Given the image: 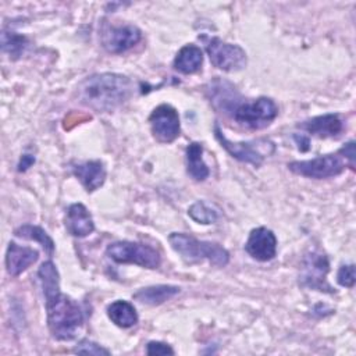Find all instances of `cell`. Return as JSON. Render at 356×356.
I'll use <instances>...</instances> for the list:
<instances>
[{
    "instance_id": "7402d4cb",
    "label": "cell",
    "mask_w": 356,
    "mask_h": 356,
    "mask_svg": "<svg viewBox=\"0 0 356 356\" xmlns=\"http://www.w3.org/2000/svg\"><path fill=\"white\" fill-rule=\"evenodd\" d=\"M14 234L18 238H24V239H29V241H36L42 245V248L44 249V252L51 256L54 253V242L50 238V235L40 227L38 225H32V224H24L21 227H18Z\"/></svg>"
},
{
    "instance_id": "52a82bcc",
    "label": "cell",
    "mask_w": 356,
    "mask_h": 356,
    "mask_svg": "<svg viewBox=\"0 0 356 356\" xmlns=\"http://www.w3.org/2000/svg\"><path fill=\"white\" fill-rule=\"evenodd\" d=\"M328 271L330 264L327 256L318 250H312L302 260L299 284L309 289L332 293L334 289L327 282Z\"/></svg>"
},
{
    "instance_id": "603a6c76",
    "label": "cell",
    "mask_w": 356,
    "mask_h": 356,
    "mask_svg": "<svg viewBox=\"0 0 356 356\" xmlns=\"http://www.w3.org/2000/svg\"><path fill=\"white\" fill-rule=\"evenodd\" d=\"M26 44H28V40H26L25 36L18 35L15 32L3 31V33H1V49L11 58H18L24 53Z\"/></svg>"
},
{
    "instance_id": "f546056e",
    "label": "cell",
    "mask_w": 356,
    "mask_h": 356,
    "mask_svg": "<svg viewBox=\"0 0 356 356\" xmlns=\"http://www.w3.org/2000/svg\"><path fill=\"white\" fill-rule=\"evenodd\" d=\"M35 163V157L31 154H24L18 163V171H26Z\"/></svg>"
},
{
    "instance_id": "9a60e30c",
    "label": "cell",
    "mask_w": 356,
    "mask_h": 356,
    "mask_svg": "<svg viewBox=\"0 0 356 356\" xmlns=\"http://www.w3.org/2000/svg\"><path fill=\"white\" fill-rule=\"evenodd\" d=\"M67 231L76 238H83L95 231V222L89 210L82 203H74L65 214Z\"/></svg>"
},
{
    "instance_id": "9c48e42d",
    "label": "cell",
    "mask_w": 356,
    "mask_h": 356,
    "mask_svg": "<svg viewBox=\"0 0 356 356\" xmlns=\"http://www.w3.org/2000/svg\"><path fill=\"white\" fill-rule=\"evenodd\" d=\"M152 134L157 142L171 143L179 135V115L170 104L157 106L149 115Z\"/></svg>"
},
{
    "instance_id": "277c9868",
    "label": "cell",
    "mask_w": 356,
    "mask_h": 356,
    "mask_svg": "<svg viewBox=\"0 0 356 356\" xmlns=\"http://www.w3.org/2000/svg\"><path fill=\"white\" fill-rule=\"evenodd\" d=\"M106 254L120 264H136L145 268H157L161 264L160 253L145 243L117 241L107 246Z\"/></svg>"
},
{
    "instance_id": "8fae6325",
    "label": "cell",
    "mask_w": 356,
    "mask_h": 356,
    "mask_svg": "<svg viewBox=\"0 0 356 356\" xmlns=\"http://www.w3.org/2000/svg\"><path fill=\"white\" fill-rule=\"evenodd\" d=\"M142 39V32L135 25H107L102 32L103 47L113 54H120L135 44Z\"/></svg>"
},
{
    "instance_id": "5bb4252c",
    "label": "cell",
    "mask_w": 356,
    "mask_h": 356,
    "mask_svg": "<svg viewBox=\"0 0 356 356\" xmlns=\"http://www.w3.org/2000/svg\"><path fill=\"white\" fill-rule=\"evenodd\" d=\"M38 257L39 253L36 249L10 242L6 253V270L11 277H18L22 271L32 266Z\"/></svg>"
},
{
    "instance_id": "ac0fdd59",
    "label": "cell",
    "mask_w": 356,
    "mask_h": 356,
    "mask_svg": "<svg viewBox=\"0 0 356 356\" xmlns=\"http://www.w3.org/2000/svg\"><path fill=\"white\" fill-rule=\"evenodd\" d=\"M179 286L175 285H152L138 289L132 298L140 303L156 306L172 299L179 293Z\"/></svg>"
},
{
    "instance_id": "6da1fadb",
    "label": "cell",
    "mask_w": 356,
    "mask_h": 356,
    "mask_svg": "<svg viewBox=\"0 0 356 356\" xmlns=\"http://www.w3.org/2000/svg\"><path fill=\"white\" fill-rule=\"evenodd\" d=\"M132 93V81L115 72L93 74L76 86L78 100L97 113L114 111L128 102Z\"/></svg>"
},
{
    "instance_id": "8992f818",
    "label": "cell",
    "mask_w": 356,
    "mask_h": 356,
    "mask_svg": "<svg viewBox=\"0 0 356 356\" xmlns=\"http://www.w3.org/2000/svg\"><path fill=\"white\" fill-rule=\"evenodd\" d=\"M346 167V160L342 153L338 150L337 153L324 154L314 157L312 160H302V161H291L288 168L302 177L323 179L339 175Z\"/></svg>"
},
{
    "instance_id": "2e32d148",
    "label": "cell",
    "mask_w": 356,
    "mask_h": 356,
    "mask_svg": "<svg viewBox=\"0 0 356 356\" xmlns=\"http://www.w3.org/2000/svg\"><path fill=\"white\" fill-rule=\"evenodd\" d=\"M298 128L318 138H331L342 132L343 122L338 114H324L298 124Z\"/></svg>"
},
{
    "instance_id": "7a4b0ae2",
    "label": "cell",
    "mask_w": 356,
    "mask_h": 356,
    "mask_svg": "<svg viewBox=\"0 0 356 356\" xmlns=\"http://www.w3.org/2000/svg\"><path fill=\"white\" fill-rule=\"evenodd\" d=\"M47 314V327L58 341H71L83 323V314L76 302L61 293L60 286L43 292Z\"/></svg>"
},
{
    "instance_id": "3957f363",
    "label": "cell",
    "mask_w": 356,
    "mask_h": 356,
    "mask_svg": "<svg viewBox=\"0 0 356 356\" xmlns=\"http://www.w3.org/2000/svg\"><path fill=\"white\" fill-rule=\"evenodd\" d=\"M168 242L186 263L209 261L216 267H225L229 263V253L216 242L199 241L182 232L170 234Z\"/></svg>"
},
{
    "instance_id": "f1b7e54d",
    "label": "cell",
    "mask_w": 356,
    "mask_h": 356,
    "mask_svg": "<svg viewBox=\"0 0 356 356\" xmlns=\"http://www.w3.org/2000/svg\"><path fill=\"white\" fill-rule=\"evenodd\" d=\"M293 139L299 147L300 152H306L310 147V139L305 135H293Z\"/></svg>"
},
{
    "instance_id": "44dd1931",
    "label": "cell",
    "mask_w": 356,
    "mask_h": 356,
    "mask_svg": "<svg viewBox=\"0 0 356 356\" xmlns=\"http://www.w3.org/2000/svg\"><path fill=\"white\" fill-rule=\"evenodd\" d=\"M108 318L121 328H129L138 323V313L127 300H114L107 306Z\"/></svg>"
},
{
    "instance_id": "cb8c5ba5",
    "label": "cell",
    "mask_w": 356,
    "mask_h": 356,
    "mask_svg": "<svg viewBox=\"0 0 356 356\" xmlns=\"http://www.w3.org/2000/svg\"><path fill=\"white\" fill-rule=\"evenodd\" d=\"M189 217L199 222V224H213L217 221L218 214L216 210H213L211 207H209L203 200H197L195 202L189 210H188Z\"/></svg>"
},
{
    "instance_id": "5b68a950",
    "label": "cell",
    "mask_w": 356,
    "mask_h": 356,
    "mask_svg": "<svg viewBox=\"0 0 356 356\" xmlns=\"http://www.w3.org/2000/svg\"><path fill=\"white\" fill-rule=\"evenodd\" d=\"M278 114V107L275 102L270 97H259L250 102L239 103L234 111V120L248 128L260 129L267 127Z\"/></svg>"
},
{
    "instance_id": "7c38bea8",
    "label": "cell",
    "mask_w": 356,
    "mask_h": 356,
    "mask_svg": "<svg viewBox=\"0 0 356 356\" xmlns=\"http://www.w3.org/2000/svg\"><path fill=\"white\" fill-rule=\"evenodd\" d=\"M245 250L257 261H268L277 254V238L271 229L257 227L250 231Z\"/></svg>"
},
{
    "instance_id": "d4e9b609",
    "label": "cell",
    "mask_w": 356,
    "mask_h": 356,
    "mask_svg": "<svg viewBox=\"0 0 356 356\" xmlns=\"http://www.w3.org/2000/svg\"><path fill=\"white\" fill-rule=\"evenodd\" d=\"M75 353H82V355H110V350L100 346L99 343L89 341V339H82L75 348Z\"/></svg>"
},
{
    "instance_id": "484cf974",
    "label": "cell",
    "mask_w": 356,
    "mask_h": 356,
    "mask_svg": "<svg viewBox=\"0 0 356 356\" xmlns=\"http://www.w3.org/2000/svg\"><path fill=\"white\" fill-rule=\"evenodd\" d=\"M337 282L341 286L352 288L355 285V266L353 264H345L341 266L337 274Z\"/></svg>"
},
{
    "instance_id": "ba28073f",
    "label": "cell",
    "mask_w": 356,
    "mask_h": 356,
    "mask_svg": "<svg viewBox=\"0 0 356 356\" xmlns=\"http://www.w3.org/2000/svg\"><path fill=\"white\" fill-rule=\"evenodd\" d=\"M206 50L211 64L227 72L239 71L248 63L246 53L241 46L222 42L220 38H211L206 44Z\"/></svg>"
},
{
    "instance_id": "4316f807",
    "label": "cell",
    "mask_w": 356,
    "mask_h": 356,
    "mask_svg": "<svg viewBox=\"0 0 356 356\" xmlns=\"http://www.w3.org/2000/svg\"><path fill=\"white\" fill-rule=\"evenodd\" d=\"M147 355H174V349L164 342L160 341H150L146 346Z\"/></svg>"
},
{
    "instance_id": "ffe728a7",
    "label": "cell",
    "mask_w": 356,
    "mask_h": 356,
    "mask_svg": "<svg viewBox=\"0 0 356 356\" xmlns=\"http://www.w3.org/2000/svg\"><path fill=\"white\" fill-rule=\"evenodd\" d=\"M186 172L195 181H204L210 171L206 163L203 161V146L197 142H192L188 145L186 152Z\"/></svg>"
},
{
    "instance_id": "4fadbf2b",
    "label": "cell",
    "mask_w": 356,
    "mask_h": 356,
    "mask_svg": "<svg viewBox=\"0 0 356 356\" xmlns=\"http://www.w3.org/2000/svg\"><path fill=\"white\" fill-rule=\"evenodd\" d=\"M72 174L81 181L88 192L99 189L106 181V168L100 160H88L75 163L71 167Z\"/></svg>"
},
{
    "instance_id": "83f0119b",
    "label": "cell",
    "mask_w": 356,
    "mask_h": 356,
    "mask_svg": "<svg viewBox=\"0 0 356 356\" xmlns=\"http://www.w3.org/2000/svg\"><path fill=\"white\" fill-rule=\"evenodd\" d=\"M339 152L342 153V156L345 157V160H348V163H349V165H350V168L353 170L355 167V142L353 140H349L348 143H345L341 149H339Z\"/></svg>"
},
{
    "instance_id": "e0dca14e",
    "label": "cell",
    "mask_w": 356,
    "mask_h": 356,
    "mask_svg": "<svg viewBox=\"0 0 356 356\" xmlns=\"http://www.w3.org/2000/svg\"><path fill=\"white\" fill-rule=\"evenodd\" d=\"M209 90H210V99L213 104L225 113L232 114L234 108L239 104L238 102L239 95L236 89L227 81L216 79L211 83V88Z\"/></svg>"
},
{
    "instance_id": "30bf717a",
    "label": "cell",
    "mask_w": 356,
    "mask_h": 356,
    "mask_svg": "<svg viewBox=\"0 0 356 356\" xmlns=\"http://www.w3.org/2000/svg\"><path fill=\"white\" fill-rule=\"evenodd\" d=\"M214 134H216V138L220 142V145L234 159H236L239 161L249 163L253 165H260L263 163L264 157L268 156L267 153H264L261 150V147L270 142L267 139H257L253 142H232L222 134L218 124H214Z\"/></svg>"
},
{
    "instance_id": "d6986e66",
    "label": "cell",
    "mask_w": 356,
    "mask_h": 356,
    "mask_svg": "<svg viewBox=\"0 0 356 356\" xmlns=\"http://www.w3.org/2000/svg\"><path fill=\"white\" fill-rule=\"evenodd\" d=\"M203 63V53L196 44H185L179 49L174 58V68L181 74L197 72Z\"/></svg>"
}]
</instances>
